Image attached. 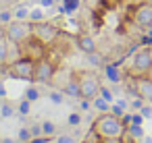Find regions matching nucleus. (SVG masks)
Wrapping results in <instances>:
<instances>
[{"label":"nucleus","instance_id":"1","mask_svg":"<svg viewBox=\"0 0 152 143\" xmlns=\"http://www.w3.org/2000/svg\"><path fill=\"white\" fill-rule=\"evenodd\" d=\"M92 131H94L100 139H104V137H125L127 124L123 122L121 116H117V114H113V112H102V114L94 120Z\"/></svg>","mask_w":152,"mask_h":143},{"label":"nucleus","instance_id":"2","mask_svg":"<svg viewBox=\"0 0 152 143\" xmlns=\"http://www.w3.org/2000/svg\"><path fill=\"white\" fill-rule=\"evenodd\" d=\"M77 77V83H79V93H81V100H94L98 93H100V79L94 71H81V73H75Z\"/></svg>","mask_w":152,"mask_h":143},{"label":"nucleus","instance_id":"3","mask_svg":"<svg viewBox=\"0 0 152 143\" xmlns=\"http://www.w3.org/2000/svg\"><path fill=\"white\" fill-rule=\"evenodd\" d=\"M129 75L133 79H137V77H150L152 75V50H150V46H144V48H140L135 52Z\"/></svg>","mask_w":152,"mask_h":143},{"label":"nucleus","instance_id":"4","mask_svg":"<svg viewBox=\"0 0 152 143\" xmlns=\"http://www.w3.org/2000/svg\"><path fill=\"white\" fill-rule=\"evenodd\" d=\"M7 75L13 79H21V81H31L34 83V75H36V60L21 56L19 60L11 62L7 66Z\"/></svg>","mask_w":152,"mask_h":143},{"label":"nucleus","instance_id":"5","mask_svg":"<svg viewBox=\"0 0 152 143\" xmlns=\"http://www.w3.org/2000/svg\"><path fill=\"white\" fill-rule=\"evenodd\" d=\"M4 35L9 38V42H13L15 46H21L23 42H27L34 31H31V21H11L4 29Z\"/></svg>","mask_w":152,"mask_h":143},{"label":"nucleus","instance_id":"6","mask_svg":"<svg viewBox=\"0 0 152 143\" xmlns=\"http://www.w3.org/2000/svg\"><path fill=\"white\" fill-rule=\"evenodd\" d=\"M31 31H34V38L40 40L42 44H54L61 35V29L48 21H40V23H31Z\"/></svg>","mask_w":152,"mask_h":143},{"label":"nucleus","instance_id":"7","mask_svg":"<svg viewBox=\"0 0 152 143\" xmlns=\"http://www.w3.org/2000/svg\"><path fill=\"white\" fill-rule=\"evenodd\" d=\"M131 21L140 29H150L152 27V4L150 2H140L131 13Z\"/></svg>","mask_w":152,"mask_h":143},{"label":"nucleus","instance_id":"8","mask_svg":"<svg viewBox=\"0 0 152 143\" xmlns=\"http://www.w3.org/2000/svg\"><path fill=\"white\" fill-rule=\"evenodd\" d=\"M56 75V64L48 58H42L36 62V75H34V83H50Z\"/></svg>","mask_w":152,"mask_h":143},{"label":"nucleus","instance_id":"9","mask_svg":"<svg viewBox=\"0 0 152 143\" xmlns=\"http://www.w3.org/2000/svg\"><path fill=\"white\" fill-rule=\"evenodd\" d=\"M21 52H23L25 58H31V60L38 62V60L46 58V44H42L40 40H36V38L31 35L27 42L21 44Z\"/></svg>","mask_w":152,"mask_h":143},{"label":"nucleus","instance_id":"10","mask_svg":"<svg viewBox=\"0 0 152 143\" xmlns=\"http://www.w3.org/2000/svg\"><path fill=\"white\" fill-rule=\"evenodd\" d=\"M133 83H135V95L152 104V77H137L133 79Z\"/></svg>","mask_w":152,"mask_h":143},{"label":"nucleus","instance_id":"11","mask_svg":"<svg viewBox=\"0 0 152 143\" xmlns=\"http://www.w3.org/2000/svg\"><path fill=\"white\" fill-rule=\"evenodd\" d=\"M75 44H77V48H79L83 54H94V52H96V42H94V38L88 35V33H79V35L75 38Z\"/></svg>","mask_w":152,"mask_h":143},{"label":"nucleus","instance_id":"12","mask_svg":"<svg viewBox=\"0 0 152 143\" xmlns=\"http://www.w3.org/2000/svg\"><path fill=\"white\" fill-rule=\"evenodd\" d=\"M63 93H65V95H71V98H81V93H79V83H77L75 73H73L71 81H69V83L63 87Z\"/></svg>","mask_w":152,"mask_h":143},{"label":"nucleus","instance_id":"13","mask_svg":"<svg viewBox=\"0 0 152 143\" xmlns=\"http://www.w3.org/2000/svg\"><path fill=\"white\" fill-rule=\"evenodd\" d=\"M7 60H9V38L0 35V69H7Z\"/></svg>","mask_w":152,"mask_h":143},{"label":"nucleus","instance_id":"14","mask_svg":"<svg viewBox=\"0 0 152 143\" xmlns=\"http://www.w3.org/2000/svg\"><path fill=\"white\" fill-rule=\"evenodd\" d=\"M104 73H106L108 81H113V83H119V81L123 79V75H121V71H119L117 64H106V66H104Z\"/></svg>","mask_w":152,"mask_h":143},{"label":"nucleus","instance_id":"15","mask_svg":"<svg viewBox=\"0 0 152 143\" xmlns=\"http://www.w3.org/2000/svg\"><path fill=\"white\" fill-rule=\"evenodd\" d=\"M94 108H96L98 112H110V102L104 100L102 95H96V100H94Z\"/></svg>","mask_w":152,"mask_h":143},{"label":"nucleus","instance_id":"16","mask_svg":"<svg viewBox=\"0 0 152 143\" xmlns=\"http://www.w3.org/2000/svg\"><path fill=\"white\" fill-rule=\"evenodd\" d=\"M125 135H129L131 139H142L144 137V129H142V124H129Z\"/></svg>","mask_w":152,"mask_h":143},{"label":"nucleus","instance_id":"17","mask_svg":"<svg viewBox=\"0 0 152 143\" xmlns=\"http://www.w3.org/2000/svg\"><path fill=\"white\" fill-rule=\"evenodd\" d=\"M13 17H15L17 21H29V9H25V6H19V9H15Z\"/></svg>","mask_w":152,"mask_h":143},{"label":"nucleus","instance_id":"18","mask_svg":"<svg viewBox=\"0 0 152 143\" xmlns=\"http://www.w3.org/2000/svg\"><path fill=\"white\" fill-rule=\"evenodd\" d=\"M125 108H127V102H123V100H121V102H117V104H113V106H110V112H113V114H117V116H123V114H125Z\"/></svg>","mask_w":152,"mask_h":143},{"label":"nucleus","instance_id":"19","mask_svg":"<svg viewBox=\"0 0 152 143\" xmlns=\"http://www.w3.org/2000/svg\"><path fill=\"white\" fill-rule=\"evenodd\" d=\"M23 98H25V100H29V102H36V100H40V91H38V87H27Z\"/></svg>","mask_w":152,"mask_h":143},{"label":"nucleus","instance_id":"20","mask_svg":"<svg viewBox=\"0 0 152 143\" xmlns=\"http://www.w3.org/2000/svg\"><path fill=\"white\" fill-rule=\"evenodd\" d=\"M29 21H31V23H40V21H44V13H42L40 9L29 11Z\"/></svg>","mask_w":152,"mask_h":143},{"label":"nucleus","instance_id":"21","mask_svg":"<svg viewBox=\"0 0 152 143\" xmlns=\"http://www.w3.org/2000/svg\"><path fill=\"white\" fill-rule=\"evenodd\" d=\"M48 100H50L52 104H63L65 93H63V91H50V93H48Z\"/></svg>","mask_w":152,"mask_h":143},{"label":"nucleus","instance_id":"22","mask_svg":"<svg viewBox=\"0 0 152 143\" xmlns=\"http://www.w3.org/2000/svg\"><path fill=\"white\" fill-rule=\"evenodd\" d=\"M29 110H31V102L23 98V100H21V104H19V114H21V116H27V114H29Z\"/></svg>","mask_w":152,"mask_h":143},{"label":"nucleus","instance_id":"23","mask_svg":"<svg viewBox=\"0 0 152 143\" xmlns=\"http://www.w3.org/2000/svg\"><path fill=\"white\" fill-rule=\"evenodd\" d=\"M15 114V108L11 106V104H2V108H0V116L2 118H9V116H13Z\"/></svg>","mask_w":152,"mask_h":143},{"label":"nucleus","instance_id":"24","mask_svg":"<svg viewBox=\"0 0 152 143\" xmlns=\"http://www.w3.org/2000/svg\"><path fill=\"white\" fill-rule=\"evenodd\" d=\"M13 19H15V17H13L11 11H0V23H2V25H9Z\"/></svg>","mask_w":152,"mask_h":143},{"label":"nucleus","instance_id":"25","mask_svg":"<svg viewBox=\"0 0 152 143\" xmlns=\"http://www.w3.org/2000/svg\"><path fill=\"white\" fill-rule=\"evenodd\" d=\"M54 129H56V126H54L52 122H48V120H44V122H42V133H44V135H48V137H50V135L54 133Z\"/></svg>","mask_w":152,"mask_h":143},{"label":"nucleus","instance_id":"26","mask_svg":"<svg viewBox=\"0 0 152 143\" xmlns=\"http://www.w3.org/2000/svg\"><path fill=\"white\" fill-rule=\"evenodd\" d=\"M31 137H34V135H31V131H29L27 126H23V129L19 131V141H23V143H25V141H29Z\"/></svg>","mask_w":152,"mask_h":143},{"label":"nucleus","instance_id":"27","mask_svg":"<svg viewBox=\"0 0 152 143\" xmlns=\"http://www.w3.org/2000/svg\"><path fill=\"white\" fill-rule=\"evenodd\" d=\"M142 122H144V116H142L140 112L129 114V124H142Z\"/></svg>","mask_w":152,"mask_h":143},{"label":"nucleus","instance_id":"28","mask_svg":"<svg viewBox=\"0 0 152 143\" xmlns=\"http://www.w3.org/2000/svg\"><path fill=\"white\" fill-rule=\"evenodd\" d=\"M137 112H140L144 118H152V106H148V104H144V106H142Z\"/></svg>","mask_w":152,"mask_h":143},{"label":"nucleus","instance_id":"29","mask_svg":"<svg viewBox=\"0 0 152 143\" xmlns=\"http://www.w3.org/2000/svg\"><path fill=\"white\" fill-rule=\"evenodd\" d=\"M79 122H81V114H77V112H73V114L69 116V124H71V126H77Z\"/></svg>","mask_w":152,"mask_h":143},{"label":"nucleus","instance_id":"30","mask_svg":"<svg viewBox=\"0 0 152 143\" xmlns=\"http://www.w3.org/2000/svg\"><path fill=\"white\" fill-rule=\"evenodd\" d=\"M56 143H77V141H75V137H71V135H61V137L56 139Z\"/></svg>","mask_w":152,"mask_h":143},{"label":"nucleus","instance_id":"31","mask_svg":"<svg viewBox=\"0 0 152 143\" xmlns=\"http://www.w3.org/2000/svg\"><path fill=\"white\" fill-rule=\"evenodd\" d=\"M100 143H125V141H123V137H104V139H100Z\"/></svg>","mask_w":152,"mask_h":143},{"label":"nucleus","instance_id":"32","mask_svg":"<svg viewBox=\"0 0 152 143\" xmlns=\"http://www.w3.org/2000/svg\"><path fill=\"white\" fill-rule=\"evenodd\" d=\"M29 131H31V135H34V137H40V135H44V133H42V122H40V124H34ZM34 137H31V139H34Z\"/></svg>","mask_w":152,"mask_h":143},{"label":"nucleus","instance_id":"33","mask_svg":"<svg viewBox=\"0 0 152 143\" xmlns=\"http://www.w3.org/2000/svg\"><path fill=\"white\" fill-rule=\"evenodd\" d=\"M98 95H102L104 100H108V102H113V93H110V91H108L106 87H100V93H98Z\"/></svg>","mask_w":152,"mask_h":143},{"label":"nucleus","instance_id":"34","mask_svg":"<svg viewBox=\"0 0 152 143\" xmlns=\"http://www.w3.org/2000/svg\"><path fill=\"white\" fill-rule=\"evenodd\" d=\"M40 4L44 9H50V6H54V0H40Z\"/></svg>","mask_w":152,"mask_h":143},{"label":"nucleus","instance_id":"35","mask_svg":"<svg viewBox=\"0 0 152 143\" xmlns=\"http://www.w3.org/2000/svg\"><path fill=\"white\" fill-rule=\"evenodd\" d=\"M90 108V102L88 100H81V110H88Z\"/></svg>","mask_w":152,"mask_h":143},{"label":"nucleus","instance_id":"36","mask_svg":"<svg viewBox=\"0 0 152 143\" xmlns=\"http://www.w3.org/2000/svg\"><path fill=\"white\" fill-rule=\"evenodd\" d=\"M7 95V89H4V83H0V98Z\"/></svg>","mask_w":152,"mask_h":143},{"label":"nucleus","instance_id":"37","mask_svg":"<svg viewBox=\"0 0 152 143\" xmlns=\"http://www.w3.org/2000/svg\"><path fill=\"white\" fill-rule=\"evenodd\" d=\"M144 143H152V135L150 137H144Z\"/></svg>","mask_w":152,"mask_h":143},{"label":"nucleus","instance_id":"38","mask_svg":"<svg viewBox=\"0 0 152 143\" xmlns=\"http://www.w3.org/2000/svg\"><path fill=\"white\" fill-rule=\"evenodd\" d=\"M2 143H15L13 139H2Z\"/></svg>","mask_w":152,"mask_h":143},{"label":"nucleus","instance_id":"39","mask_svg":"<svg viewBox=\"0 0 152 143\" xmlns=\"http://www.w3.org/2000/svg\"><path fill=\"white\" fill-rule=\"evenodd\" d=\"M125 143H133V139H129V141H125Z\"/></svg>","mask_w":152,"mask_h":143},{"label":"nucleus","instance_id":"40","mask_svg":"<svg viewBox=\"0 0 152 143\" xmlns=\"http://www.w3.org/2000/svg\"><path fill=\"white\" fill-rule=\"evenodd\" d=\"M144 2H150V4H152V0H144Z\"/></svg>","mask_w":152,"mask_h":143},{"label":"nucleus","instance_id":"41","mask_svg":"<svg viewBox=\"0 0 152 143\" xmlns=\"http://www.w3.org/2000/svg\"><path fill=\"white\" fill-rule=\"evenodd\" d=\"M150 50H152V46H150Z\"/></svg>","mask_w":152,"mask_h":143}]
</instances>
